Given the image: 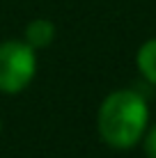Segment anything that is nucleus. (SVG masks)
I'll list each match as a JSON object with an SVG mask.
<instances>
[{
    "instance_id": "obj_1",
    "label": "nucleus",
    "mask_w": 156,
    "mask_h": 158,
    "mask_svg": "<svg viewBox=\"0 0 156 158\" xmlns=\"http://www.w3.org/2000/svg\"><path fill=\"white\" fill-rule=\"evenodd\" d=\"M149 122L147 101L133 89H115L101 101L96 131L110 149L126 151L142 140Z\"/></svg>"
},
{
    "instance_id": "obj_2",
    "label": "nucleus",
    "mask_w": 156,
    "mask_h": 158,
    "mask_svg": "<svg viewBox=\"0 0 156 158\" xmlns=\"http://www.w3.org/2000/svg\"><path fill=\"white\" fill-rule=\"evenodd\" d=\"M37 73V51L25 41L7 39L0 44V92L21 94Z\"/></svg>"
},
{
    "instance_id": "obj_3",
    "label": "nucleus",
    "mask_w": 156,
    "mask_h": 158,
    "mask_svg": "<svg viewBox=\"0 0 156 158\" xmlns=\"http://www.w3.org/2000/svg\"><path fill=\"white\" fill-rule=\"evenodd\" d=\"M53 39H55V23L48 19H35L23 30V41L30 44L35 51L48 48L53 44Z\"/></svg>"
},
{
    "instance_id": "obj_4",
    "label": "nucleus",
    "mask_w": 156,
    "mask_h": 158,
    "mask_svg": "<svg viewBox=\"0 0 156 158\" xmlns=\"http://www.w3.org/2000/svg\"><path fill=\"white\" fill-rule=\"evenodd\" d=\"M136 64H138V71H140L152 85H156V37L154 39H147L140 48H138Z\"/></svg>"
},
{
    "instance_id": "obj_5",
    "label": "nucleus",
    "mask_w": 156,
    "mask_h": 158,
    "mask_svg": "<svg viewBox=\"0 0 156 158\" xmlns=\"http://www.w3.org/2000/svg\"><path fill=\"white\" fill-rule=\"evenodd\" d=\"M145 154L147 158H156V124L149 131H145Z\"/></svg>"
},
{
    "instance_id": "obj_6",
    "label": "nucleus",
    "mask_w": 156,
    "mask_h": 158,
    "mask_svg": "<svg viewBox=\"0 0 156 158\" xmlns=\"http://www.w3.org/2000/svg\"><path fill=\"white\" fill-rule=\"evenodd\" d=\"M0 131H2V119H0Z\"/></svg>"
}]
</instances>
